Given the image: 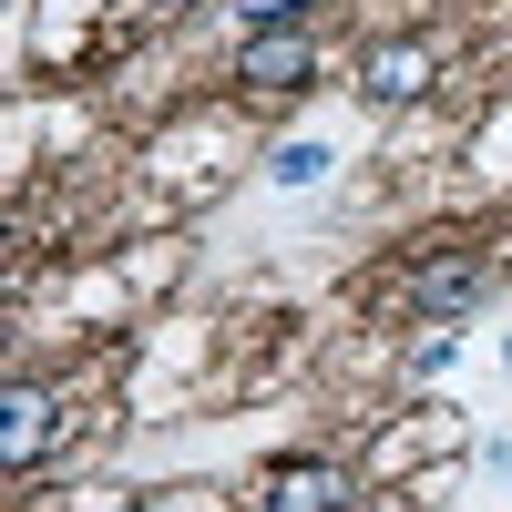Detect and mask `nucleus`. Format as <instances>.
I'll list each match as a JSON object with an SVG mask.
<instances>
[{"label": "nucleus", "instance_id": "obj_1", "mask_svg": "<svg viewBox=\"0 0 512 512\" xmlns=\"http://www.w3.org/2000/svg\"><path fill=\"white\" fill-rule=\"evenodd\" d=\"M308 72H318V11H308V0H256L236 82H246V93H308Z\"/></svg>", "mask_w": 512, "mask_h": 512}, {"label": "nucleus", "instance_id": "obj_2", "mask_svg": "<svg viewBox=\"0 0 512 512\" xmlns=\"http://www.w3.org/2000/svg\"><path fill=\"white\" fill-rule=\"evenodd\" d=\"M256 512H349V472L318 451H287L256 472Z\"/></svg>", "mask_w": 512, "mask_h": 512}, {"label": "nucleus", "instance_id": "obj_3", "mask_svg": "<svg viewBox=\"0 0 512 512\" xmlns=\"http://www.w3.org/2000/svg\"><path fill=\"white\" fill-rule=\"evenodd\" d=\"M482 297H492V256H472V246H461V256H431V267H410V308L431 318V328L472 318Z\"/></svg>", "mask_w": 512, "mask_h": 512}, {"label": "nucleus", "instance_id": "obj_4", "mask_svg": "<svg viewBox=\"0 0 512 512\" xmlns=\"http://www.w3.org/2000/svg\"><path fill=\"white\" fill-rule=\"evenodd\" d=\"M359 93H369V103H410V93H431V41H379V52L359 62Z\"/></svg>", "mask_w": 512, "mask_h": 512}, {"label": "nucleus", "instance_id": "obj_5", "mask_svg": "<svg viewBox=\"0 0 512 512\" xmlns=\"http://www.w3.org/2000/svg\"><path fill=\"white\" fill-rule=\"evenodd\" d=\"M41 441H52V390H41V379H21L11 390V420H0V461H41Z\"/></svg>", "mask_w": 512, "mask_h": 512}, {"label": "nucleus", "instance_id": "obj_6", "mask_svg": "<svg viewBox=\"0 0 512 512\" xmlns=\"http://www.w3.org/2000/svg\"><path fill=\"white\" fill-rule=\"evenodd\" d=\"M318 175H328V144H287L277 154V185H318Z\"/></svg>", "mask_w": 512, "mask_h": 512}]
</instances>
